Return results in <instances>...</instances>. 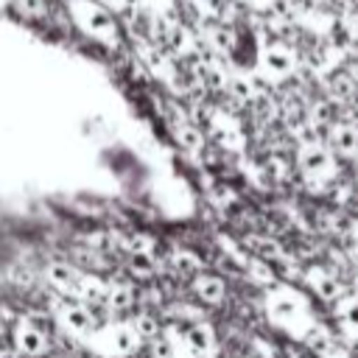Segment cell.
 Wrapping results in <instances>:
<instances>
[{"label": "cell", "instance_id": "6da1fadb", "mask_svg": "<svg viewBox=\"0 0 358 358\" xmlns=\"http://www.w3.org/2000/svg\"><path fill=\"white\" fill-rule=\"evenodd\" d=\"M67 8H70L73 22L81 28V34H87V36H92L98 42L115 45V39H117V22H115L112 11H106L95 0H67Z\"/></svg>", "mask_w": 358, "mask_h": 358}, {"label": "cell", "instance_id": "7a4b0ae2", "mask_svg": "<svg viewBox=\"0 0 358 358\" xmlns=\"http://www.w3.org/2000/svg\"><path fill=\"white\" fill-rule=\"evenodd\" d=\"M266 310H268V319L280 327H294V324H302V330L308 333L313 327V322L308 319V305L305 299L294 291V288H274L268 296H266Z\"/></svg>", "mask_w": 358, "mask_h": 358}, {"label": "cell", "instance_id": "3957f363", "mask_svg": "<svg viewBox=\"0 0 358 358\" xmlns=\"http://www.w3.org/2000/svg\"><path fill=\"white\" fill-rule=\"evenodd\" d=\"M92 344L101 355H109V358H129L137 352L140 347V336L134 333L131 322H112V324H103L101 330H95L92 336Z\"/></svg>", "mask_w": 358, "mask_h": 358}, {"label": "cell", "instance_id": "277c9868", "mask_svg": "<svg viewBox=\"0 0 358 358\" xmlns=\"http://www.w3.org/2000/svg\"><path fill=\"white\" fill-rule=\"evenodd\" d=\"M14 347L20 355L25 358H42L50 350V336L48 330H42V324H36L34 319H20L14 324V336H11Z\"/></svg>", "mask_w": 358, "mask_h": 358}, {"label": "cell", "instance_id": "5b68a950", "mask_svg": "<svg viewBox=\"0 0 358 358\" xmlns=\"http://www.w3.org/2000/svg\"><path fill=\"white\" fill-rule=\"evenodd\" d=\"M56 319H59V324L67 330V333H73V336H92L95 333V327H98V319H95V313L87 308V305H81V302H62L59 308H56Z\"/></svg>", "mask_w": 358, "mask_h": 358}, {"label": "cell", "instance_id": "8992f818", "mask_svg": "<svg viewBox=\"0 0 358 358\" xmlns=\"http://www.w3.org/2000/svg\"><path fill=\"white\" fill-rule=\"evenodd\" d=\"M296 162H299L302 173H308V176H313V179H324V176H330L333 168H336L333 151H330L327 145H322V143H305V145L299 148V154H296Z\"/></svg>", "mask_w": 358, "mask_h": 358}, {"label": "cell", "instance_id": "52a82bcc", "mask_svg": "<svg viewBox=\"0 0 358 358\" xmlns=\"http://www.w3.org/2000/svg\"><path fill=\"white\" fill-rule=\"evenodd\" d=\"M294 67H296V56H294L285 45H268V48L260 53V70H263L268 78H274V81L291 76Z\"/></svg>", "mask_w": 358, "mask_h": 358}, {"label": "cell", "instance_id": "ba28073f", "mask_svg": "<svg viewBox=\"0 0 358 358\" xmlns=\"http://www.w3.org/2000/svg\"><path fill=\"white\" fill-rule=\"evenodd\" d=\"M190 291L196 294V299H201L204 305H221L227 296V282L218 274L210 271H196L190 280Z\"/></svg>", "mask_w": 358, "mask_h": 358}, {"label": "cell", "instance_id": "9c48e42d", "mask_svg": "<svg viewBox=\"0 0 358 358\" xmlns=\"http://www.w3.org/2000/svg\"><path fill=\"white\" fill-rule=\"evenodd\" d=\"M182 344H185V350H190V355H210V350L215 347L213 327L207 322H190Z\"/></svg>", "mask_w": 358, "mask_h": 358}, {"label": "cell", "instance_id": "30bf717a", "mask_svg": "<svg viewBox=\"0 0 358 358\" xmlns=\"http://www.w3.org/2000/svg\"><path fill=\"white\" fill-rule=\"evenodd\" d=\"M308 285L316 291V296H322L327 302L341 299V282L330 271H324V268H310L308 271Z\"/></svg>", "mask_w": 358, "mask_h": 358}, {"label": "cell", "instance_id": "8fae6325", "mask_svg": "<svg viewBox=\"0 0 358 358\" xmlns=\"http://www.w3.org/2000/svg\"><path fill=\"white\" fill-rule=\"evenodd\" d=\"M330 148L338 154H352L358 148V129L350 123H338L330 131Z\"/></svg>", "mask_w": 358, "mask_h": 358}, {"label": "cell", "instance_id": "7c38bea8", "mask_svg": "<svg viewBox=\"0 0 358 358\" xmlns=\"http://www.w3.org/2000/svg\"><path fill=\"white\" fill-rule=\"evenodd\" d=\"M131 327H134V333L140 336V341H154V338L159 336V322H157L151 313H137V316L131 319Z\"/></svg>", "mask_w": 358, "mask_h": 358}, {"label": "cell", "instance_id": "4fadbf2b", "mask_svg": "<svg viewBox=\"0 0 358 358\" xmlns=\"http://www.w3.org/2000/svg\"><path fill=\"white\" fill-rule=\"evenodd\" d=\"M338 319H341V324H344V330L347 333H352V336H358V299H341V305H338Z\"/></svg>", "mask_w": 358, "mask_h": 358}, {"label": "cell", "instance_id": "5bb4252c", "mask_svg": "<svg viewBox=\"0 0 358 358\" xmlns=\"http://www.w3.org/2000/svg\"><path fill=\"white\" fill-rule=\"evenodd\" d=\"M176 137H179V145H185L190 151H196V148L204 145V137H201V131L193 123H179L176 126Z\"/></svg>", "mask_w": 358, "mask_h": 358}, {"label": "cell", "instance_id": "9a60e30c", "mask_svg": "<svg viewBox=\"0 0 358 358\" xmlns=\"http://www.w3.org/2000/svg\"><path fill=\"white\" fill-rule=\"evenodd\" d=\"M151 344V358H176L179 355V344L176 341H171L168 336H157L154 341H148Z\"/></svg>", "mask_w": 358, "mask_h": 358}, {"label": "cell", "instance_id": "2e32d148", "mask_svg": "<svg viewBox=\"0 0 358 358\" xmlns=\"http://www.w3.org/2000/svg\"><path fill=\"white\" fill-rule=\"evenodd\" d=\"M11 6L17 8V14L31 17V20H39V17L48 14V3L45 0H11Z\"/></svg>", "mask_w": 358, "mask_h": 358}, {"label": "cell", "instance_id": "e0dca14e", "mask_svg": "<svg viewBox=\"0 0 358 358\" xmlns=\"http://www.w3.org/2000/svg\"><path fill=\"white\" fill-rule=\"evenodd\" d=\"M129 266H131V271L137 277H151L154 274V263H151V257L145 252H134L131 260H129Z\"/></svg>", "mask_w": 358, "mask_h": 358}, {"label": "cell", "instance_id": "ac0fdd59", "mask_svg": "<svg viewBox=\"0 0 358 358\" xmlns=\"http://www.w3.org/2000/svg\"><path fill=\"white\" fill-rule=\"evenodd\" d=\"M95 3H98V6H103V8H106V11H112V14H115V11H120V8L126 6V0H95Z\"/></svg>", "mask_w": 358, "mask_h": 358}, {"label": "cell", "instance_id": "d6986e66", "mask_svg": "<svg viewBox=\"0 0 358 358\" xmlns=\"http://www.w3.org/2000/svg\"><path fill=\"white\" fill-rule=\"evenodd\" d=\"M241 3H243V6H260L263 0H241Z\"/></svg>", "mask_w": 358, "mask_h": 358}, {"label": "cell", "instance_id": "ffe728a7", "mask_svg": "<svg viewBox=\"0 0 358 358\" xmlns=\"http://www.w3.org/2000/svg\"><path fill=\"white\" fill-rule=\"evenodd\" d=\"M0 6H11V0H0Z\"/></svg>", "mask_w": 358, "mask_h": 358}, {"label": "cell", "instance_id": "44dd1931", "mask_svg": "<svg viewBox=\"0 0 358 358\" xmlns=\"http://www.w3.org/2000/svg\"><path fill=\"white\" fill-rule=\"evenodd\" d=\"M190 358H210V355H190Z\"/></svg>", "mask_w": 358, "mask_h": 358}, {"label": "cell", "instance_id": "7402d4cb", "mask_svg": "<svg viewBox=\"0 0 358 358\" xmlns=\"http://www.w3.org/2000/svg\"><path fill=\"white\" fill-rule=\"evenodd\" d=\"M64 3H67V0H64Z\"/></svg>", "mask_w": 358, "mask_h": 358}]
</instances>
